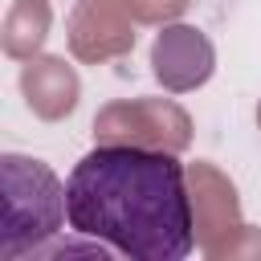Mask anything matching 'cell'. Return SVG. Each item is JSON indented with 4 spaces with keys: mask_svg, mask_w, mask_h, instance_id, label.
<instances>
[{
    "mask_svg": "<svg viewBox=\"0 0 261 261\" xmlns=\"http://www.w3.org/2000/svg\"><path fill=\"white\" fill-rule=\"evenodd\" d=\"M0 175H4V241H0V257L12 261L20 253L45 245L49 237H57L61 220H69V216H65V188L57 184V175L41 159L4 155Z\"/></svg>",
    "mask_w": 261,
    "mask_h": 261,
    "instance_id": "2",
    "label": "cell"
},
{
    "mask_svg": "<svg viewBox=\"0 0 261 261\" xmlns=\"http://www.w3.org/2000/svg\"><path fill=\"white\" fill-rule=\"evenodd\" d=\"M69 228L135 261H184L196 245L184 163L147 147H94L65 179Z\"/></svg>",
    "mask_w": 261,
    "mask_h": 261,
    "instance_id": "1",
    "label": "cell"
}]
</instances>
